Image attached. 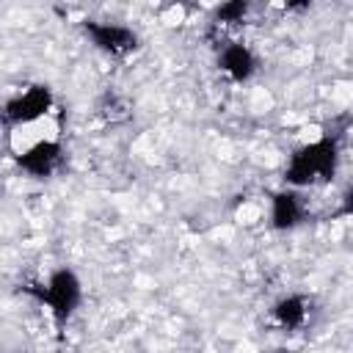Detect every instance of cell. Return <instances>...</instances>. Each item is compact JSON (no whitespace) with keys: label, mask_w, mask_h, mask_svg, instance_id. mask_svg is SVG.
Segmentation results:
<instances>
[{"label":"cell","mask_w":353,"mask_h":353,"mask_svg":"<svg viewBox=\"0 0 353 353\" xmlns=\"http://www.w3.org/2000/svg\"><path fill=\"white\" fill-rule=\"evenodd\" d=\"M83 30L88 33V39L108 55H127L132 50H138V33L124 28V25H113V22H94L85 19Z\"/></svg>","instance_id":"obj_3"},{"label":"cell","mask_w":353,"mask_h":353,"mask_svg":"<svg viewBox=\"0 0 353 353\" xmlns=\"http://www.w3.org/2000/svg\"><path fill=\"white\" fill-rule=\"evenodd\" d=\"M273 320H276L281 328H287V331L303 325V320H306V301H303L301 295H287V298H281V301L273 306Z\"/></svg>","instance_id":"obj_8"},{"label":"cell","mask_w":353,"mask_h":353,"mask_svg":"<svg viewBox=\"0 0 353 353\" xmlns=\"http://www.w3.org/2000/svg\"><path fill=\"white\" fill-rule=\"evenodd\" d=\"M306 210L303 201L295 190H279L273 193V207H270V221L276 229H292L303 221Z\"/></svg>","instance_id":"obj_7"},{"label":"cell","mask_w":353,"mask_h":353,"mask_svg":"<svg viewBox=\"0 0 353 353\" xmlns=\"http://www.w3.org/2000/svg\"><path fill=\"white\" fill-rule=\"evenodd\" d=\"M245 11H248V3H243V0H234V3H226V6L215 8V17H212V22H215V25H237V22H243Z\"/></svg>","instance_id":"obj_9"},{"label":"cell","mask_w":353,"mask_h":353,"mask_svg":"<svg viewBox=\"0 0 353 353\" xmlns=\"http://www.w3.org/2000/svg\"><path fill=\"white\" fill-rule=\"evenodd\" d=\"M218 63H221V69H223L234 83L248 80V77L254 74V69H256V61H254L251 50H248L243 41H229V44H223Z\"/></svg>","instance_id":"obj_6"},{"label":"cell","mask_w":353,"mask_h":353,"mask_svg":"<svg viewBox=\"0 0 353 353\" xmlns=\"http://www.w3.org/2000/svg\"><path fill=\"white\" fill-rule=\"evenodd\" d=\"M336 218H353V185L342 193V204L336 210Z\"/></svg>","instance_id":"obj_10"},{"label":"cell","mask_w":353,"mask_h":353,"mask_svg":"<svg viewBox=\"0 0 353 353\" xmlns=\"http://www.w3.org/2000/svg\"><path fill=\"white\" fill-rule=\"evenodd\" d=\"M336 163H339V141L334 135H325V138L292 152L284 179H287V185H295V188L325 185L334 179Z\"/></svg>","instance_id":"obj_1"},{"label":"cell","mask_w":353,"mask_h":353,"mask_svg":"<svg viewBox=\"0 0 353 353\" xmlns=\"http://www.w3.org/2000/svg\"><path fill=\"white\" fill-rule=\"evenodd\" d=\"M52 108V91L47 85H30L19 97L8 99L6 105V121L8 124H28L44 116Z\"/></svg>","instance_id":"obj_4"},{"label":"cell","mask_w":353,"mask_h":353,"mask_svg":"<svg viewBox=\"0 0 353 353\" xmlns=\"http://www.w3.org/2000/svg\"><path fill=\"white\" fill-rule=\"evenodd\" d=\"M61 157H63L61 143H55V141H39L28 152L17 154V165L22 171H28L30 176H36V179H47L61 165Z\"/></svg>","instance_id":"obj_5"},{"label":"cell","mask_w":353,"mask_h":353,"mask_svg":"<svg viewBox=\"0 0 353 353\" xmlns=\"http://www.w3.org/2000/svg\"><path fill=\"white\" fill-rule=\"evenodd\" d=\"M25 290L33 292L41 303H47L58 323H66L72 317V312L77 309V303H80V281L69 268L55 270L50 276L47 287H25Z\"/></svg>","instance_id":"obj_2"}]
</instances>
